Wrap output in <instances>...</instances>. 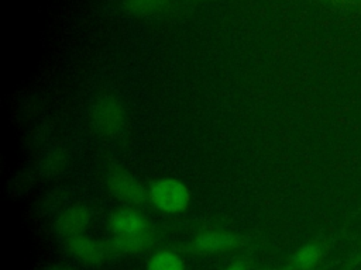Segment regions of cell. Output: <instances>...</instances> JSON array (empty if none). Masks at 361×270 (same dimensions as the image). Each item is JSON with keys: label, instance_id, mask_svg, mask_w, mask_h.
<instances>
[{"label": "cell", "instance_id": "cell-1", "mask_svg": "<svg viewBox=\"0 0 361 270\" xmlns=\"http://www.w3.org/2000/svg\"><path fill=\"white\" fill-rule=\"evenodd\" d=\"M148 200L152 207L164 214L183 212L190 202L189 188L178 179L161 177L148 187Z\"/></svg>", "mask_w": 361, "mask_h": 270}, {"label": "cell", "instance_id": "cell-2", "mask_svg": "<svg viewBox=\"0 0 361 270\" xmlns=\"http://www.w3.org/2000/svg\"><path fill=\"white\" fill-rule=\"evenodd\" d=\"M90 117L96 131L104 136L117 135L126 122V111L113 96H102L93 104Z\"/></svg>", "mask_w": 361, "mask_h": 270}, {"label": "cell", "instance_id": "cell-3", "mask_svg": "<svg viewBox=\"0 0 361 270\" xmlns=\"http://www.w3.org/2000/svg\"><path fill=\"white\" fill-rule=\"evenodd\" d=\"M106 186L116 198L127 204L140 205L148 197L144 184L121 167H111L109 170L106 174Z\"/></svg>", "mask_w": 361, "mask_h": 270}, {"label": "cell", "instance_id": "cell-4", "mask_svg": "<svg viewBox=\"0 0 361 270\" xmlns=\"http://www.w3.org/2000/svg\"><path fill=\"white\" fill-rule=\"evenodd\" d=\"M243 236L230 231H204L197 233L189 243V250L197 255H214L238 249Z\"/></svg>", "mask_w": 361, "mask_h": 270}, {"label": "cell", "instance_id": "cell-5", "mask_svg": "<svg viewBox=\"0 0 361 270\" xmlns=\"http://www.w3.org/2000/svg\"><path fill=\"white\" fill-rule=\"evenodd\" d=\"M68 253L78 262L87 266L102 264L110 255L107 243H102L86 235H76L65 240Z\"/></svg>", "mask_w": 361, "mask_h": 270}, {"label": "cell", "instance_id": "cell-6", "mask_svg": "<svg viewBox=\"0 0 361 270\" xmlns=\"http://www.w3.org/2000/svg\"><path fill=\"white\" fill-rule=\"evenodd\" d=\"M92 222V211L85 204H73L61 211L54 222L58 235L65 239L82 235Z\"/></svg>", "mask_w": 361, "mask_h": 270}, {"label": "cell", "instance_id": "cell-7", "mask_svg": "<svg viewBox=\"0 0 361 270\" xmlns=\"http://www.w3.org/2000/svg\"><path fill=\"white\" fill-rule=\"evenodd\" d=\"M107 226L114 236L141 233L151 229L148 219L137 210L128 207L113 211L109 217Z\"/></svg>", "mask_w": 361, "mask_h": 270}, {"label": "cell", "instance_id": "cell-8", "mask_svg": "<svg viewBox=\"0 0 361 270\" xmlns=\"http://www.w3.org/2000/svg\"><path fill=\"white\" fill-rule=\"evenodd\" d=\"M155 242V235L149 231L133 235H117L113 236L107 243L109 252L117 255H134L149 249Z\"/></svg>", "mask_w": 361, "mask_h": 270}, {"label": "cell", "instance_id": "cell-9", "mask_svg": "<svg viewBox=\"0 0 361 270\" xmlns=\"http://www.w3.org/2000/svg\"><path fill=\"white\" fill-rule=\"evenodd\" d=\"M323 256V248L320 243L312 242L299 248L290 257V266L295 270H310L314 267Z\"/></svg>", "mask_w": 361, "mask_h": 270}, {"label": "cell", "instance_id": "cell-10", "mask_svg": "<svg viewBox=\"0 0 361 270\" xmlns=\"http://www.w3.org/2000/svg\"><path fill=\"white\" fill-rule=\"evenodd\" d=\"M145 270H185V262L176 252L161 249L149 256Z\"/></svg>", "mask_w": 361, "mask_h": 270}, {"label": "cell", "instance_id": "cell-11", "mask_svg": "<svg viewBox=\"0 0 361 270\" xmlns=\"http://www.w3.org/2000/svg\"><path fill=\"white\" fill-rule=\"evenodd\" d=\"M171 0H126L124 8L133 15H152L169 6Z\"/></svg>", "mask_w": 361, "mask_h": 270}, {"label": "cell", "instance_id": "cell-12", "mask_svg": "<svg viewBox=\"0 0 361 270\" xmlns=\"http://www.w3.org/2000/svg\"><path fill=\"white\" fill-rule=\"evenodd\" d=\"M223 270H248V266L244 260H234L230 264H227Z\"/></svg>", "mask_w": 361, "mask_h": 270}, {"label": "cell", "instance_id": "cell-13", "mask_svg": "<svg viewBox=\"0 0 361 270\" xmlns=\"http://www.w3.org/2000/svg\"><path fill=\"white\" fill-rule=\"evenodd\" d=\"M333 3H340V4H350V6H361V0H330Z\"/></svg>", "mask_w": 361, "mask_h": 270}, {"label": "cell", "instance_id": "cell-14", "mask_svg": "<svg viewBox=\"0 0 361 270\" xmlns=\"http://www.w3.org/2000/svg\"><path fill=\"white\" fill-rule=\"evenodd\" d=\"M45 270H73V269L69 266H65V264H54V266L47 267Z\"/></svg>", "mask_w": 361, "mask_h": 270}, {"label": "cell", "instance_id": "cell-15", "mask_svg": "<svg viewBox=\"0 0 361 270\" xmlns=\"http://www.w3.org/2000/svg\"><path fill=\"white\" fill-rule=\"evenodd\" d=\"M265 270H281V269H265Z\"/></svg>", "mask_w": 361, "mask_h": 270}]
</instances>
